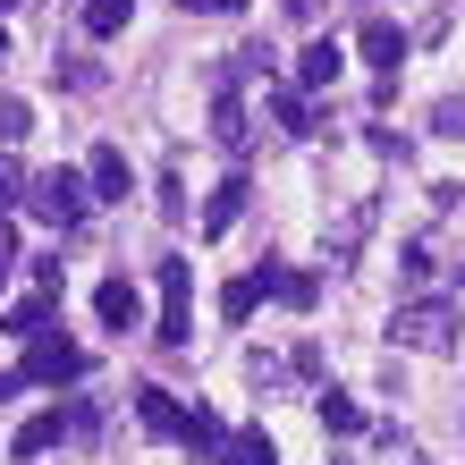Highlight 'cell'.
Masks as SVG:
<instances>
[{"instance_id": "cell-12", "label": "cell", "mask_w": 465, "mask_h": 465, "mask_svg": "<svg viewBox=\"0 0 465 465\" xmlns=\"http://www.w3.org/2000/svg\"><path fill=\"white\" fill-rule=\"evenodd\" d=\"M212 144H221V153H245V144H254V127H245V102H237V94H212Z\"/></svg>"}, {"instance_id": "cell-20", "label": "cell", "mask_w": 465, "mask_h": 465, "mask_svg": "<svg viewBox=\"0 0 465 465\" xmlns=\"http://www.w3.org/2000/svg\"><path fill=\"white\" fill-rule=\"evenodd\" d=\"M60 440H68V415L51 406V415H35V423L17 431V457H43V449H60Z\"/></svg>"}, {"instance_id": "cell-32", "label": "cell", "mask_w": 465, "mask_h": 465, "mask_svg": "<svg viewBox=\"0 0 465 465\" xmlns=\"http://www.w3.org/2000/svg\"><path fill=\"white\" fill-rule=\"evenodd\" d=\"M406 465H423V457H406Z\"/></svg>"}, {"instance_id": "cell-11", "label": "cell", "mask_w": 465, "mask_h": 465, "mask_svg": "<svg viewBox=\"0 0 465 465\" xmlns=\"http://www.w3.org/2000/svg\"><path fill=\"white\" fill-rule=\"evenodd\" d=\"M85 186H94V203H127V153L102 144V153L85 161Z\"/></svg>"}, {"instance_id": "cell-27", "label": "cell", "mask_w": 465, "mask_h": 465, "mask_svg": "<svg viewBox=\"0 0 465 465\" xmlns=\"http://www.w3.org/2000/svg\"><path fill=\"white\" fill-rule=\"evenodd\" d=\"M9 203H25V195H17V161H0V212Z\"/></svg>"}, {"instance_id": "cell-26", "label": "cell", "mask_w": 465, "mask_h": 465, "mask_svg": "<svg viewBox=\"0 0 465 465\" xmlns=\"http://www.w3.org/2000/svg\"><path fill=\"white\" fill-rule=\"evenodd\" d=\"M178 9H186V17H237L245 0H178Z\"/></svg>"}, {"instance_id": "cell-4", "label": "cell", "mask_w": 465, "mask_h": 465, "mask_svg": "<svg viewBox=\"0 0 465 465\" xmlns=\"http://www.w3.org/2000/svg\"><path fill=\"white\" fill-rule=\"evenodd\" d=\"M25 381L35 390H60V381H85V347H68V339H25Z\"/></svg>"}, {"instance_id": "cell-17", "label": "cell", "mask_w": 465, "mask_h": 465, "mask_svg": "<svg viewBox=\"0 0 465 465\" xmlns=\"http://www.w3.org/2000/svg\"><path fill=\"white\" fill-rule=\"evenodd\" d=\"M254 305H262V280H254V271L221 288V322H229V331H245V322H254Z\"/></svg>"}, {"instance_id": "cell-1", "label": "cell", "mask_w": 465, "mask_h": 465, "mask_svg": "<svg viewBox=\"0 0 465 465\" xmlns=\"http://www.w3.org/2000/svg\"><path fill=\"white\" fill-rule=\"evenodd\" d=\"M457 305H449V296H406V305L390 313V339L398 347H415V355H449L457 347Z\"/></svg>"}, {"instance_id": "cell-28", "label": "cell", "mask_w": 465, "mask_h": 465, "mask_svg": "<svg viewBox=\"0 0 465 465\" xmlns=\"http://www.w3.org/2000/svg\"><path fill=\"white\" fill-rule=\"evenodd\" d=\"M288 17H305V25H313V17H322V0H288Z\"/></svg>"}, {"instance_id": "cell-14", "label": "cell", "mask_w": 465, "mask_h": 465, "mask_svg": "<svg viewBox=\"0 0 465 465\" xmlns=\"http://www.w3.org/2000/svg\"><path fill=\"white\" fill-rule=\"evenodd\" d=\"M51 313H60V296L43 288V296H17L0 322H9V339H43V331H51Z\"/></svg>"}, {"instance_id": "cell-5", "label": "cell", "mask_w": 465, "mask_h": 465, "mask_svg": "<svg viewBox=\"0 0 465 465\" xmlns=\"http://www.w3.org/2000/svg\"><path fill=\"white\" fill-rule=\"evenodd\" d=\"M355 60H364V68H381V76H398V68H406V25L364 17V25H355Z\"/></svg>"}, {"instance_id": "cell-13", "label": "cell", "mask_w": 465, "mask_h": 465, "mask_svg": "<svg viewBox=\"0 0 465 465\" xmlns=\"http://www.w3.org/2000/svg\"><path fill=\"white\" fill-rule=\"evenodd\" d=\"M245 195H254V186H245L237 170L212 186V203H203V237H221V229H237V212H245Z\"/></svg>"}, {"instance_id": "cell-31", "label": "cell", "mask_w": 465, "mask_h": 465, "mask_svg": "<svg viewBox=\"0 0 465 465\" xmlns=\"http://www.w3.org/2000/svg\"><path fill=\"white\" fill-rule=\"evenodd\" d=\"M0 9H25V0H0Z\"/></svg>"}, {"instance_id": "cell-6", "label": "cell", "mask_w": 465, "mask_h": 465, "mask_svg": "<svg viewBox=\"0 0 465 465\" xmlns=\"http://www.w3.org/2000/svg\"><path fill=\"white\" fill-rule=\"evenodd\" d=\"M339 68H347V43L339 35H313L305 51H296V94H331Z\"/></svg>"}, {"instance_id": "cell-19", "label": "cell", "mask_w": 465, "mask_h": 465, "mask_svg": "<svg viewBox=\"0 0 465 465\" xmlns=\"http://www.w3.org/2000/svg\"><path fill=\"white\" fill-rule=\"evenodd\" d=\"M221 440H229V423L212 415V406H186V449H195V457H221Z\"/></svg>"}, {"instance_id": "cell-2", "label": "cell", "mask_w": 465, "mask_h": 465, "mask_svg": "<svg viewBox=\"0 0 465 465\" xmlns=\"http://www.w3.org/2000/svg\"><path fill=\"white\" fill-rule=\"evenodd\" d=\"M85 203H94L85 170H43V178H25V212L51 221V229H76V221H85Z\"/></svg>"}, {"instance_id": "cell-25", "label": "cell", "mask_w": 465, "mask_h": 465, "mask_svg": "<svg viewBox=\"0 0 465 465\" xmlns=\"http://www.w3.org/2000/svg\"><path fill=\"white\" fill-rule=\"evenodd\" d=\"M94 431H102V406L76 398V406H68V440H94Z\"/></svg>"}, {"instance_id": "cell-16", "label": "cell", "mask_w": 465, "mask_h": 465, "mask_svg": "<svg viewBox=\"0 0 465 465\" xmlns=\"http://www.w3.org/2000/svg\"><path fill=\"white\" fill-rule=\"evenodd\" d=\"M398 271H406V288H431V280H440L449 262L431 254V237H406V245H398Z\"/></svg>"}, {"instance_id": "cell-18", "label": "cell", "mask_w": 465, "mask_h": 465, "mask_svg": "<svg viewBox=\"0 0 465 465\" xmlns=\"http://www.w3.org/2000/svg\"><path fill=\"white\" fill-rule=\"evenodd\" d=\"M221 465H280V449H271V431H229Z\"/></svg>"}, {"instance_id": "cell-15", "label": "cell", "mask_w": 465, "mask_h": 465, "mask_svg": "<svg viewBox=\"0 0 465 465\" xmlns=\"http://www.w3.org/2000/svg\"><path fill=\"white\" fill-rule=\"evenodd\" d=\"M372 237V203H347V221L331 229V271H347L355 262V245H364Z\"/></svg>"}, {"instance_id": "cell-8", "label": "cell", "mask_w": 465, "mask_h": 465, "mask_svg": "<svg viewBox=\"0 0 465 465\" xmlns=\"http://www.w3.org/2000/svg\"><path fill=\"white\" fill-rule=\"evenodd\" d=\"M135 423L161 431V440H186V406L161 390V381H144V390H135Z\"/></svg>"}, {"instance_id": "cell-7", "label": "cell", "mask_w": 465, "mask_h": 465, "mask_svg": "<svg viewBox=\"0 0 465 465\" xmlns=\"http://www.w3.org/2000/svg\"><path fill=\"white\" fill-rule=\"evenodd\" d=\"M254 280H262V296H271V305H288V313H313V305H322V280H313V271H288V262H262Z\"/></svg>"}, {"instance_id": "cell-24", "label": "cell", "mask_w": 465, "mask_h": 465, "mask_svg": "<svg viewBox=\"0 0 465 465\" xmlns=\"http://www.w3.org/2000/svg\"><path fill=\"white\" fill-rule=\"evenodd\" d=\"M25 135H35V102H0V144H25Z\"/></svg>"}, {"instance_id": "cell-30", "label": "cell", "mask_w": 465, "mask_h": 465, "mask_svg": "<svg viewBox=\"0 0 465 465\" xmlns=\"http://www.w3.org/2000/svg\"><path fill=\"white\" fill-rule=\"evenodd\" d=\"M0 288H9V262H0Z\"/></svg>"}, {"instance_id": "cell-21", "label": "cell", "mask_w": 465, "mask_h": 465, "mask_svg": "<svg viewBox=\"0 0 465 465\" xmlns=\"http://www.w3.org/2000/svg\"><path fill=\"white\" fill-rule=\"evenodd\" d=\"M313 415H322V431H355V423H364L347 390H313Z\"/></svg>"}, {"instance_id": "cell-29", "label": "cell", "mask_w": 465, "mask_h": 465, "mask_svg": "<svg viewBox=\"0 0 465 465\" xmlns=\"http://www.w3.org/2000/svg\"><path fill=\"white\" fill-rule=\"evenodd\" d=\"M0 68H9V35H0Z\"/></svg>"}, {"instance_id": "cell-3", "label": "cell", "mask_w": 465, "mask_h": 465, "mask_svg": "<svg viewBox=\"0 0 465 465\" xmlns=\"http://www.w3.org/2000/svg\"><path fill=\"white\" fill-rule=\"evenodd\" d=\"M153 339L161 347H186L195 339V262H161V322H153Z\"/></svg>"}, {"instance_id": "cell-23", "label": "cell", "mask_w": 465, "mask_h": 465, "mask_svg": "<svg viewBox=\"0 0 465 465\" xmlns=\"http://www.w3.org/2000/svg\"><path fill=\"white\" fill-rule=\"evenodd\" d=\"M431 135L465 144V94H440V102H431Z\"/></svg>"}, {"instance_id": "cell-22", "label": "cell", "mask_w": 465, "mask_h": 465, "mask_svg": "<svg viewBox=\"0 0 465 465\" xmlns=\"http://www.w3.org/2000/svg\"><path fill=\"white\" fill-rule=\"evenodd\" d=\"M135 0H85V35H127Z\"/></svg>"}, {"instance_id": "cell-10", "label": "cell", "mask_w": 465, "mask_h": 465, "mask_svg": "<svg viewBox=\"0 0 465 465\" xmlns=\"http://www.w3.org/2000/svg\"><path fill=\"white\" fill-rule=\"evenodd\" d=\"M262 102H271V127H280V135H322V127H313V94H296V85H262Z\"/></svg>"}, {"instance_id": "cell-9", "label": "cell", "mask_w": 465, "mask_h": 465, "mask_svg": "<svg viewBox=\"0 0 465 465\" xmlns=\"http://www.w3.org/2000/svg\"><path fill=\"white\" fill-rule=\"evenodd\" d=\"M94 313H102V331H135V322H144V296H135V280H102Z\"/></svg>"}]
</instances>
